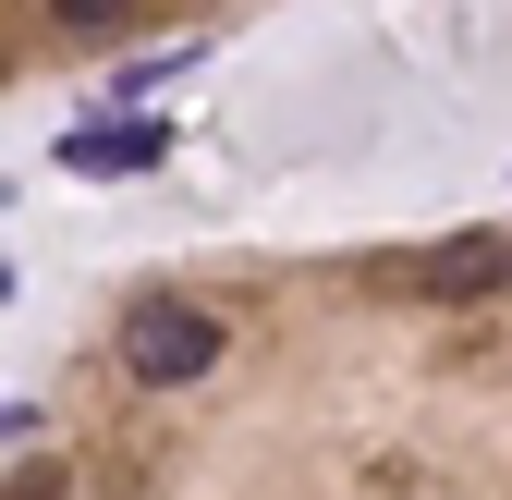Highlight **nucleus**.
<instances>
[{
    "label": "nucleus",
    "instance_id": "3",
    "mask_svg": "<svg viewBox=\"0 0 512 500\" xmlns=\"http://www.w3.org/2000/svg\"><path fill=\"white\" fill-rule=\"evenodd\" d=\"M147 159H159V122H98L61 147V171H147Z\"/></svg>",
    "mask_w": 512,
    "mask_h": 500
},
{
    "label": "nucleus",
    "instance_id": "2",
    "mask_svg": "<svg viewBox=\"0 0 512 500\" xmlns=\"http://www.w3.org/2000/svg\"><path fill=\"white\" fill-rule=\"evenodd\" d=\"M500 281H512V244H500V232L427 244V293H439V305H476V293H500Z\"/></svg>",
    "mask_w": 512,
    "mask_h": 500
},
{
    "label": "nucleus",
    "instance_id": "4",
    "mask_svg": "<svg viewBox=\"0 0 512 500\" xmlns=\"http://www.w3.org/2000/svg\"><path fill=\"white\" fill-rule=\"evenodd\" d=\"M122 13H135V0H61V25H74V37H110Z\"/></svg>",
    "mask_w": 512,
    "mask_h": 500
},
{
    "label": "nucleus",
    "instance_id": "1",
    "mask_svg": "<svg viewBox=\"0 0 512 500\" xmlns=\"http://www.w3.org/2000/svg\"><path fill=\"white\" fill-rule=\"evenodd\" d=\"M122 366H135L147 391L208 379V366H220V318H208V305H135V318H122Z\"/></svg>",
    "mask_w": 512,
    "mask_h": 500
},
{
    "label": "nucleus",
    "instance_id": "5",
    "mask_svg": "<svg viewBox=\"0 0 512 500\" xmlns=\"http://www.w3.org/2000/svg\"><path fill=\"white\" fill-rule=\"evenodd\" d=\"M0 293H13V269H0Z\"/></svg>",
    "mask_w": 512,
    "mask_h": 500
}]
</instances>
